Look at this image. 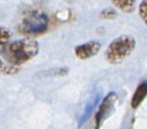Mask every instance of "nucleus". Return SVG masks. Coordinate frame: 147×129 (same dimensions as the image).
<instances>
[{
  "instance_id": "obj_1",
  "label": "nucleus",
  "mask_w": 147,
  "mask_h": 129,
  "mask_svg": "<svg viewBox=\"0 0 147 129\" xmlns=\"http://www.w3.org/2000/svg\"><path fill=\"white\" fill-rule=\"evenodd\" d=\"M39 44L36 41L25 38L9 44L3 52L4 58L12 66H20L34 58L39 52Z\"/></svg>"
},
{
  "instance_id": "obj_2",
  "label": "nucleus",
  "mask_w": 147,
  "mask_h": 129,
  "mask_svg": "<svg viewBox=\"0 0 147 129\" xmlns=\"http://www.w3.org/2000/svg\"><path fill=\"white\" fill-rule=\"evenodd\" d=\"M136 48V40L129 35H122L109 44L105 51L106 60L111 64L123 63Z\"/></svg>"
},
{
  "instance_id": "obj_3",
  "label": "nucleus",
  "mask_w": 147,
  "mask_h": 129,
  "mask_svg": "<svg viewBox=\"0 0 147 129\" xmlns=\"http://www.w3.org/2000/svg\"><path fill=\"white\" fill-rule=\"evenodd\" d=\"M49 16L42 12L31 11L26 14L18 26L20 34L28 36L41 35L49 29Z\"/></svg>"
},
{
  "instance_id": "obj_4",
  "label": "nucleus",
  "mask_w": 147,
  "mask_h": 129,
  "mask_svg": "<svg viewBox=\"0 0 147 129\" xmlns=\"http://www.w3.org/2000/svg\"><path fill=\"white\" fill-rule=\"evenodd\" d=\"M118 96L115 92L109 93L103 98L95 116V129H99L104 121L111 116L115 110V105Z\"/></svg>"
},
{
  "instance_id": "obj_5",
  "label": "nucleus",
  "mask_w": 147,
  "mask_h": 129,
  "mask_svg": "<svg viewBox=\"0 0 147 129\" xmlns=\"http://www.w3.org/2000/svg\"><path fill=\"white\" fill-rule=\"evenodd\" d=\"M101 49V44L97 41H89L75 47L74 53L81 60H86L97 55Z\"/></svg>"
},
{
  "instance_id": "obj_6",
  "label": "nucleus",
  "mask_w": 147,
  "mask_h": 129,
  "mask_svg": "<svg viewBox=\"0 0 147 129\" xmlns=\"http://www.w3.org/2000/svg\"><path fill=\"white\" fill-rule=\"evenodd\" d=\"M146 96H147V81H142L138 86L134 94H133L130 103L131 107L133 109H137L141 105V103L144 101Z\"/></svg>"
},
{
  "instance_id": "obj_7",
  "label": "nucleus",
  "mask_w": 147,
  "mask_h": 129,
  "mask_svg": "<svg viewBox=\"0 0 147 129\" xmlns=\"http://www.w3.org/2000/svg\"><path fill=\"white\" fill-rule=\"evenodd\" d=\"M113 5L124 14H131L137 7L136 0H111Z\"/></svg>"
},
{
  "instance_id": "obj_8",
  "label": "nucleus",
  "mask_w": 147,
  "mask_h": 129,
  "mask_svg": "<svg viewBox=\"0 0 147 129\" xmlns=\"http://www.w3.org/2000/svg\"><path fill=\"white\" fill-rule=\"evenodd\" d=\"M11 37V33L7 28L0 27V53H3L6 47L9 45Z\"/></svg>"
},
{
  "instance_id": "obj_9",
  "label": "nucleus",
  "mask_w": 147,
  "mask_h": 129,
  "mask_svg": "<svg viewBox=\"0 0 147 129\" xmlns=\"http://www.w3.org/2000/svg\"><path fill=\"white\" fill-rule=\"evenodd\" d=\"M99 100H100V96L96 97V98L94 99V101L92 102V103H90V104L86 106V110H85V111H84V113H83V115H82V117L80 118V119H79V122H78V126H79V127H80V126H82L85 124V122L89 119L90 115L92 114L93 109L95 108L96 105L98 104Z\"/></svg>"
},
{
  "instance_id": "obj_10",
  "label": "nucleus",
  "mask_w": 147,
  "mask_h": 129,
  "mask_svg": "<svg viewBox=\"0 0 147 129\" xmlns=\"http://www.w3.org/2000/svg\"><path fill=\"white\" fill-rule=\"evenodd\" d=\"M116 16H117V12L112 7H109V8L104 9L100 14V18L102 20H114L116 18Z\"/></svg>"
},
{
  "instance_id": "obj_11",
  "label": "nucleus",
  "mask_w": 147,
  "mask_h": 129,
  "mask_svg": "<svg viewBox=\"0 0 147 129\" xmlns=\"http://www.w3.org/2000/svg\"><path fill=\"white\" fill-rule=\"evenodd\" d=\"M139 17L143 22L147 26V0H142L138 7Z\"/></svg>"
},
{
  "instance_id": "obj_12",
  "label": "nucleus",
  "mask_w": 147,
  "mask_h": 129,
  "mask_svg": "<svg viewBox=\"0 0 147 129\" xmlns=\"http://www.w3.org/2000/svg\"><path fill=\"white\" fill-rule=\"evenodd\" d=\"M1 66H2V64H1V61H0V68H1Z\"/></svg>"
}]
</instances>
